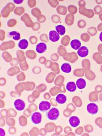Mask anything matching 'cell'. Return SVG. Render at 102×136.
<instances>
[{"label": "cell", "mask_w": 102, "mask_h": 136, "mask_svg": "<svg viewBox=\"0 0 102 136\" xmlns=\"http://www.w3.org/2000/svg\"><path fill=\"white\" fill-rule=\"evenodd\" d=\"M51 105L50 102L47 101H43L40 103L39 109L41 112H45L50 110Z\"/></svg>", "instance_id": "cell-5"}, {"label": "cell", "mask_w": 102, "mask_h": 136, "mask_svg": "<svg viewBox=\"0 0 102 136\" xmlns=\"http://www.w3.org/2000/svg\"><path fill=\"white\" fill-rule=\"evenodd\" d=\"M99 39H100V41L102 42V32L101 33H100V36H99Z\"/></svg>", "instance_id": "cell-20"}, {"label": "cell", "mask_w": 102, "mask_h": 136, "mask_svg": "<svg viewBox=\"0 0 102 136\" xmlns=\"http://www.w3.org/2000/svg\"><path fill=\"white\" fill-rule=\"evenodd\" d=\"M14 107L17 110L22 111L24 110L26 106L25 103L21 99H17L14 103Z\"/></svg>", "instance_id": "cell-4"}, {"label": "cell", "mask_w": 102, "mask_h": 136, "mask_svg": "<svg viewBox=\"0 0 102 136\" xmlns=\"http://www.w3.org/2000/svg\"><path fill=\"white\" fill-rule=\"evenodd\" d=\"M46 116L49 120H56L59 117V111L57 108H52L46 113Z\"/></svg>", "instance_id": "cell-1"}, {"label": "cell", "mask_w": 102, "mask_h": 136, "mask_svg": "<svg viewBox=\"0 0 102 136\" xmlns=\"http://www.w3.org/2000/svg\"><path fill=\"white\" fill-rule=\"evenodd\" d=\"M69 123L71 127L76 128L80 124V120L77 116H72L69 118Z\"/></svg>", "instance_id": "cell-8"}, {"label": "cell", "mask_w": 102, "mask_h": 136, "mask_svg": "<svg viewBox=\"0 0 102 136\" xmlns=\"http://www.w3.org/2000/svg\"><path fill=\"white\" fill-rule=\"evenodd\" d=\"M60 38V35L55 30H51L49 32V39L52 42H57Z\"/></svg>", "instance_id": "cell-6"}, {"label": "cell", "mask_w": 102, "mask_h": 136, "mask_svg": "<svg viewBox=\"0 0 102 136\" xmlns=\"http://www.w3.org/2000/svg\"><path fill=\"white\" fill-rule=\"evenodd\" d=\"M42 116L40 112H35L31 116V120L33 124L38 125L42 122Z\"/></svg>", "instance_id": "cell-2"}, {"label": "cell", "mask_w": 102, "mask_h": 136, "mask_svg": "<svg viewBox=\"0 0 102 136\" xmlns=\"http://www.w3.org/2000/svg\"><path fill=\"white\" fill-rule=\"evenodd\" d=\"M87 111L90 114H96L98 112V107L95 103H89L87 106Z\"/></svg>", "instance_id": "cell-3"}, {"label": "cell", "mask_w": 102, "mask_h": 136, "mask_svg": "<svg viewBox=\"0 0 102 136\" xmlns=\"http://www.w3.org/2000/svg\"><path fill=\"white\" fill-rule=\"evenodd\" d=\"M1 133H0V136H4L5 135V132L4 130L2 128H1Z\"/></svg>", "instance_id": "cell-18"}, {"label": "cell", "mask_w": 102, "mask_h": 136, "mask_svg": "<svg viewBox=\"0 0 102 136\" xmlns=\"http://www.w3.org/2000/svg\"><path fill=\"white\" fill-rule=\"evenodd\" d=\"M67 100V98L66 96L63 94H58L56 97V102L60 104H63L66 103Z\"/></svg>", "instance_id": "cell-11"}, {"label": "cell", "mask_w": 102, "mask_h": 136, "mask_svg": "<svg viewBox=\"0 0 102 136\" xmlns=\"http://www.w3.org/2000/svg\"><path fill=\"white\" fill-rule=\"evenodd\" d=\"M86 80L82 78H79L76 81V86L79 89H83L86 87Z\"/></svg>", "instance_id": "cell-12"}, {"label": "cell", "mask_w": 102, "mask_h": 136, "mask_svg": "<svg viewBox=\"0 0 102 136\" xmlns=\"http://www.w3.org/2000/svg\"><path fill=\"white\" fill-rule=\"evenodd\" d=\"M47 48L46 44L45 43L41 42L37 45L36 46V51L39 54H42L46 51Z\"/></svg>", "instance_id": "cell-9"}, {"label": "cell", "mask_w": 102, "mask_h": 136, "mask_svg": "<svg viewBox=\"0 0 102 136\" xmlns=\"http://www.w3.org/2000/svg\"><path fill=\"white\" fill-rule=\"evenodd\" d=\"M29 46V43L27 40L23 39L19 42L18 46L21 50H25Z\"/></svg>", "instance_id": "cell-15"}, {"label": "cell", "mask_w": 102, "mask_h": 136, "mask_svg": "<svg viewBox=\"0 0 102 136\" xmlns=\"http://www.w3.org/2000/svg\"><path fill=\"white\" fill-rule=\"evenodd\" d=\"M77 54L80 57H86L89 53V51L88 48L86 46H82L77 51Z\"/></svg>", "instance_id": "cell-7"}, {"label": "cell", "mask_w": 102, "mask_h": 136, "mask_svg": "<svg viewBox=\"0 0 102 136\" xmlns=\"http://www.w3.org/2000/svg\"><path fill=\"white\" fill-rule=\"evenodd\" d=\"M13 2L16 3V4H20L22 3L23 2V1H21V0H17V1H13Z\"/></svg>", "instance_id": "cell-19"}, {"label": "cell", "mask_w": 102, "mask_h": 136, "mask_svg": "<svg viewBox=\"0 0 102 136\" xmlns=\"http://www.w3.org/2000/svg\"><path fill=\"white\" fill-rule=\"evenodd\" d=\"M66 89L70 92H74L77 89V86L74 82H69L66 86Z\"/></svg>", "instance_id": "cell-13"}, {"label": "cell", "mask_w": 102, "mask_h": 136, "mask_svg": "<svg viewBox=\"0 0 102 136\" xmlns=\"http://www.w3.org/2000/svg\"><path fill=\"white\" fill-rule=\"evenodd\" d=\"M62 71L66 73H69L71 71V67L69 63H65L63 64L61 66Z\"/></svg>", "instance_id": "cell-14"}, {"label": "cell", "mask_w": 102, "mask_h": 136, "mask_svg": "<svg viewBox=\"0 0 102 136\" xmlns=\"http://www.w3.org/2000/svg\"><path fill=\"white\" fill-rule=\"evenodd\" d=\"M9 35L12 37V38L16 41H18L21 37V34L16 31H12L9 33Z\"/></svg>", "instance_id": "cell-17"}, {"label": "cell", "mask_w": 102, "mask_h": 136, "mask_svg": "<svg viewBox=\"0 0 102 136\" xmlns=\"http://www.w3.org/2000/svg\"><path fill=\"white\" fill-rule=\"evenodd\" d=\"M56 32H57L60 35H63L66 33V28L65 26L62 25H58L55 27Z\"/></svg>", "instance_id": "cell-16"}, {"label": "cell", "mask_w": 102, "mask_h": 136, "mask_svg": "<svg viewBox=\"0 0 102 136\" xmlns=\"http://www.w3.org/2000/svg\"><path fill=\"white\" fill-rule=\"evenodd\" d=\"M71 46L75 50H78L81 46V43L80 41L77 39H74L71 41L70 43Z\"/></svg>", "instance_id": "cell-10"}]
</instances>
